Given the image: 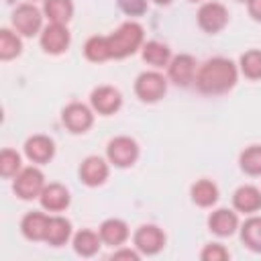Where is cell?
<instances>
[{"label":"cell","mask_w":261,"mask_h":261,"mask_svg":"<svg viewBox=\"0 0 261 261\" xmlns=\"http://www.w3.org/2000/svg\"><path fill=\"white\" fill-rule=\"evenodd\" d=\"M239 67L228 57L206 59L196 71V88L206 96H222L237 86Z\"/></svg>","instance_id":"1"},{"label":"cell","mask_w":261,"mask_h":261,"mask_svg":"<svg viewBox=\"0 0 261 261\" xmlns=\"http://www.w3.org/2000/svg\"><path fill=\"white\" fill-rule=\"evenodd\" d=\"M112 59H124L135 55L145 43V31L137 20L122 22L114 33L108 35Z\"/></svg>","instance_id":"2"},{"label":"cell","mask_w":261,"mask_h":261,"mask_svg":"<svg viewBox=\"0 0 261 261\" xmlns=\"http://www.w3.org/2000/svg\"><path fill=\"white\" fill-rule=\"evenodd\" d=\"M139 153H141L139 143L126 135H118V137L110 139L106 145V159L110 165H114L118 169L133 167L139 159Z\"/></svg>","instance_id":"3"},{"label":"cell","mask_w":261,"mask_h":261,"mask_svg":"<svg viewBox=\"0 0 261 261\" xmlns=\"http://www.w3.org/2000/svg\"><path fill=\"white\" fill-rule=\"evenodd\" d=\"M165 92H167V77L157 69L143 71L135 80V94L145 104L159 102L165 96Z\"/></svg>","instance_id":"4"},{"label":"cell","mask_w":261,"mask_h":261,"mask_svg":"<svg viewBox=\"0 0 261 261\" xmlns=\"http://www.w3.org/2000/svg\"><path fill=\"white\" fill-rule=\"evenodd\" d=\"M43 10H39L33 2H22L14 8L10 20H12V29L20 35V37H35L41 35L43 31Z\"/></svg>","instance_id":"5"},{"label":"cell","mask_w":261,"mask_h":261,"mask_svg":"<svg viewBox=\"0 0 261 261\" xmlns=\"http://www.w3.org/2000/svg\"><path fill=\"white\" fill-rule=\"evenodd\" d=\"M45 188V175L37 165L22 167L12 181V190L20 200H35Z\"/></svg>","instance_id":"6"},{"label":"cell","mask_w":261,"mask_h":261,"mask_svg":"<svg viewBox=\"0 0 261 261\" xmlns=\"http://www.w3.org/2000/svg\"><path fill=\"white\" fill-rule=\"evenodd\" d=\"M196 20H198V27H200L204 33H208V35H218V33L228 24V8H226L222 2H216V0L204 2V4L198 8Z\"/></svg>","instance_id":"7"},{"label":"cell","mask_w":261,"mask_h":261,"mask_svg":"<svg viewBox=\"0 0 261 261\" xmlns=\"http://www.w3.org/2000/svg\"><path fill=\"white\" fill-rule=\"evenodd\" d=\"M61 122L71 135H84L94 124V108L82 102H69L61 110Z\"/></svg>","instance_id":"8"},{"label":"cell","mask_w":261,"mask_h":261,"mask_svg":"<svg viewBox=\"0 0 261 261\" xmlns=\"http://www.w3.org/2000/svg\"><path fill=\"white\" fill-rule=\"evenodd\" d=\"M167 237L157 224H141L133 234V247L141 255H157L163 251Z\"/></svg>","instance_id":"9"},{"label":"cell","mask_w":261,"mask_h":261,"mask_svg":"<svg viewBox=\"0 0 261 261\" xmlns=\"http://www.w3.org/2000/svg\"><path fill=\"white\" fill-rule=\"evenodd\" d=\"M39 43L41 49L49 55H61L67 51L69 43H71V33L67 29V24H57V22H49L47 27H43L41 35H39Z\"/></svg>","instance_id":"10"},{"label":"cell","mask_w":261,"mask_h":261,"mask_svg":"<svg viewBox=\"0 0 261 261\" xmlns=\"http://www.w3.org/2000/svg\"><path fill=\"white\" fill-rule=\"evenodd\" d=\"M196 71H198L196 57L190 53H179V55H173L167 65V80L179 88H188L194 84Z\"/></svg>","instance_id":"11"},{"label":"cell","mask_w":261,"mask_h":261,"mask_svg":"<svg viewBox=\"0 0 261 261\" xmlns=\"http://www.w3.org/2000/svg\"><path fill=\"white\" fill-rule=\"evenodd\" d=\"M77 175H80V181L88 188H98L102 186L108 175H110V163L108 159L104 157H98V155H88L82 163H80V169H77Z\"/></svg>","instance_id":"12"},{"label":"cell","mask_w":261,"mask_h":261,"mask_svg":"<svg viewBox=\"0 0 261 261\" xmlns=\"http://www.w3.org/2000/svg\"><path fill=\"white\" fill-rule=\"evenodd\" d=\"M90 106L102 116L116 114L122 108V94L114 86H98L90 94Z\"/></svg>","instance_id":"13"},{"label":"cell","mask_w":261,"mask_h":261,"mask_svg":"<svg viewBox=\"0 0 261 261\" xmlns=\"http://www.w3.org/2000/svg\"><path fill=\"white\" fill-rule=\"evenodd\" d=\"M24 155L35 165H45L55 157V141L47 135H33L24 141Z\"/></svg>","instance_id":"14"},{"label":"cell","mask_w":261,"mask_h":261,"mask_svg":"<svg viewBox=\"0 0 261 261\" xmlns=\"http://www.w3.org/2000/svg\"><path fill=\"white\" fill-rule=\"evenodd\" d=\"M39 202H41L43 210H47V212H63L69 208L71 196L63 184L51 181V184H45V188L39 196Z\"/></svg>","instance_id":"15"},{"label":"cell","mask_w":261,"mask_h":261,"mask_svg":"<svg viewBox=\"0 0 261 261\" xmlns=\"http://www.w3.org/2000/svg\"><path fill=\"white\" fill-rule=\"evenodd\" d=\"M239 214L232 208H216L208 216V230L216 237H232L239 230Z\"/></svg>","instance_id":"16"},{"label":"cell","mask_w":261,"mask_h":261,"mask_svg":"<svg viewBox=\"0 0 261 261\" xmlns=\"http://www.w3.org/2000/svg\"><path fill=\"white\" fill-rule=\"evenodd\" d=\"M49 214L45 212H39V210H33V212H27L20 220V232L27 241H45L47 237V228H49Z\"/></svg>","instance_id":"17"},{"label":"cell","mask_w":261,"mask_h":261,"mask_svg":"<svg viewBox=\"0 0 261 261\" xmlns=\"http://www.w3.org/2000/svg\"><path fill=\"white\" fill-rule=\"evenodd\" d=\"M98 234H100V239H102L104 245L116 249V247H122L128 241L130 230H128V224L122 218H106L98 226Z\"/></svg>","instance_id":"18"},{"label":"cell","mask_w":261,"mask_h":261,"mask_svg":"<svg viewBox=\"0 0 261 261\" xmlns=\"http://www.w3.org/2000/svg\"><path fill=\"white\" fill-rule=\"evenodd\" d=\"M232 208L243 214H255L261 210V190L257 186L245 184L232 194Z\"/></svg>","instance_id":"19"},{"label":"cell","mask_w":261,"mask_h":261,"mask_svg":"<svg viewBox=\"0 0 261 261\" xmlns=\"http://www.w3.org/2000/svg\"><path fill=\"white\" fill-rule=\"evenodd\" d=\"M141 57H143V61H145L147 65H151V67H155V69H161V67H167V65H169V61H171L173 55H171V49H169L165 43L151 39V41H145V43H143V47H141Z\"/></svg>","instance_id":"20"},{"label":"cell","mask_w":261,"mask_h":261,"mask_svg":"<svg viewBox=\"0 0 261 261\" xmlns=\"http://www.w3.org/2000/svg\"><path fill=\"white\" fill-rule=\"evenodd\" d=\"M218 196H220L218 186L212 179H206V177L194 181L192 188H190V198L200 208H212L218 202Z\"/></svg>","instance_id":"21"},{"label":"cell","mask_w":261,"mask_h":261,"mask_svg":"<svg viewBox=\"0 0 261 261\" xmlns=\"http://www.w3.org/2000/svg\"><path fill=\"white\" fill-rule=\"evenodd\" d=\"M71 245H73V251L80 255V257H94L100 247L104 245L100 234L92 228H82L77 230L73 237H71Z\"/></svg>","instance_id":"22"},{"label":"cell","mask_w":261,"mask_h":261,"mask_svg":"<svg viewBox=\"0 0 261 261\" xmlns=\"http://www.w3.org/2000/svg\"><path fill=\"white\" fill-rule=\"evenodd\" d=\"M84 57L92 63H104L108 59H112L110 53V43H108V35H92L90 39H86L84 43Z\"/></svg>","instance_id":"23"},{"label":"cell","mask_w":261,"mask_h":261,"mask_svg":"<svg viewBox=\"0 0 261 261\" xmlns=\"http://www.w3.org/2000/svg\"><path fill=\"white\" fill-rule=\"evenodd\" d=\"M71 222L65 218V216H51L49 218V228H47V237H45V243L51 245V247H63L69 239H71Z\"/></svg>","instance_id":"24"},{"label":"cell","mask_w":261,"mask_h":261,"mask_svg":"<svg viewBox=\"0 0 261 261\" xmlns=\"http://www.w3.org/2000/svg\"><path fill=\"white\" fill-rule=\"evenodd\" d=\"M43 14L49 22L67 24L73 18V2L71 0H43Z\"/></svg>","instance_id":"25"},{"label":"cell","mask_w":261,"mask_h":261,"mask_svg":"<svg viewBox=\"0 0 261 261\" xmlns=\"http://www.w3.org/2000/svg\"><path fill=\"white\" fill-rule=\"evenodd\" d=\"M239 232H241L243 245H245L249 251L261 253V216L251 214V216L239 226Z\"/></svg>","instance_id":"26"},{"label":"cell","mask_w":261,"mask_h":261,"mask_svg":"<svg viewBox=\"0 0 261 261\" xmlns=\"http://www.w3.org/2000/svg\"><path fill=\"white\" fill-rule=\"evenodd\" d=\"M22 53V39L16 31L12 29H2L0 31V59L10 61Z\"/></svg>","instance_id":"27"},{"label":"cell","mask_w":261,"mask_h":261,"mask_svg":"<svg viewBox=\"0 0 261 261\" xmlns=\"http://www.w3.org/2000/svg\"><path fill=\"white\" fill-rule=\"evenodd\" d=\"M239 167L247 175H261V145H251L243 149L239 155Z\"/></svg>","instance_id":"28"},{"label":"cell","mask_w":261,"mask_h":261,"mask_svg":"<svg viewBox=\"0 0 261 261\" xmlns=\"http://www.w3.org/2000/svg\"><path fill=\"white\" fill-rule=\"evenodd\" d=\"M239 71L247 80H261V49H249L239 59Z\"/></svg>","instance_id":"29"},{"label":"cell","mask_w":261,"mask_h":261,"mask_svg":"<svg viewBox=\"0 0 261 261\" xmlns=\"http://www.w3.org/2000/svg\"><path fill=\"white\" fill-rule=\"evenodd\" d=\"M22 169V159H20V153L14 151V149H2L0 151V175L10 179V177H16L18 171Z\"/></svg>","instance_id":"30"},{"label":"cell","mask_w":261,"mask_h":261,"mask_svg":"<svg viewBox=\"0 0 261 261\" xmlns=\"http://www.w3.org/2000/svg\"><path fill=\"white\" fill-rule=\"evenodd\" d=\"M228 257H230L228 249L224 245H220V243H208L200 251V259L202 261H226Z\"/></svg>","instance_id":"31"},{"label":"cell","mask_w":261,"mask_h":261,"mask_svg":"<svg viewBox=\"0 0 261 261\" xmlns=\"http://www.w3.org/2000/svg\"><path fill=\"white\" fill-rule=\"evenodd\" d=\"M116 4L126 16H143L147 12V0H116Z\"/></svg>","instance_id":"32"},{"label":"cell","mask_w":261,"mask_h":261,"mask_svg":"<svg viewBox=\"0 0 261 261\" xmlns=\"http://www.w3.org/2000/svg\"><path fill=\"white\" fill-rule=\"evenodd\" d=\"M112 259H128V261H139L141 259V253L133 247V249H126V247H116V251L112 253Z\"/></svg>","instance_id":"33"},{"label":"cell","mask_w":261,"mask_h":261,"mask_svg":"<svg viewBox=\"0 0 261 261\" xmlns=\"http://www.w3.org/2000/svg\"><path fill=\"white\" fill-rule=\"evenodd\" d=\"M247 10H249V16L257 22H261V0H251L247 4Z\"/></svg>","instance_id":"34"},{"label":"cell","mask_w":261,"mask_h":261,"mask_svg":"<svg viewBox=\"0 0 261 261\" xmlns=\"http://www.w3.org/2000/svg\"><path fill=\"white\" fill-rule=\"evenodd\" d=\"M155 4H159V6H167V4H171L173 0H153Z\"/></svg>","instance_id":"35"},{"label":"cell","mask_w":261,"mask_h":261,"mask_svg":"<svg viewBox=\"0 0 261 261\" xmlns=\"http://www.w3.org/2000/svg\"><path fill=\"white\" fill-rule=\"evenodd\" d=\"M237 2H243V4H249L251 0H237Z\"/></svg>","instance_id":"36"},{"label":"cell","mask_w":261,"mask_h":261,"mask_svg":"<svg viewBox=\"0 0 261 261\" xmlns=\"http://www.w3.org/2000/svg\"><path fill=\"white\" fill-rule=\"evenodd\" d=\"M188 2H202V0H188Z\"/></svg>","instance_id":"37"}]
</instances>
